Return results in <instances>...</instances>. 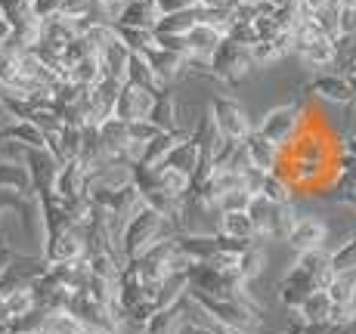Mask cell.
I'll use <instances>...</instances> for the list:
<instances>
[{
    "label": "cell",
    "instance_id": "7",
    "mask_svg": "<svg viewBox=\"0 0 356 334\" xmlns=\"http://www.w3.org/2000/svg\"><path fill=\"white\" fill-rule=\"evenodd\" d=\"M208 118L214 124L217 136L223 142H242L254 127H251V118L245 115V108L238 106L236 99L229 97H214L208 106Z\"/></svg>",
    "mask_w": 356,
    "mask_h": 334
},
{
    "label": "cell",
    "instance_id": "49",
    "mask_svg": "<svg viewBox=\"0 0 356 334\" xmlns=\"http://www.w3.org/2000/svg\"><path fill=\"white\" fill-rule=\"evenodd\" d=\"M10 37H13V25L6 22L3 16H0V47H3V44H6V40H10Z\"/></svg>",
    "mask_w": 356,
    "mask_h": 334
},
{
    "label": "cell",
    "instance_id": "11",
    "mask_svg": "<svg viewBox=\"0 0 356 334\" xmlns=\"http://www.w3.org/2000/svg\"><path fill=\"white\" fill-rule=\"evenodd\" d=\"M143 59L149 62V68H152L155 74H159V81L164 87L170 84V81L183 78V74H189V65H193V59L186 56V53H177V50H168V47H149V50L140 53Z\"/></svg>",
    "mask_w": 356,
    "mask_h": 334
},
{
    "label": "cell",
    "instance_id": "13",
    "mask_svg": "<svg viewBox=\"0 0 356 334\" xmlns=\"http://www.w3.org/2000/svg\"><path fill=\"white\" fill-rule=\"evenodd\" d=\"M245 186L251 195L273 204H289L291 201V186L276 174V170H248L245 174Z\"/></svg>",
    "mask_w": 356,
    "mask_h": 334
},
{
    "label": "cell",
    "instance_id": "44",
    "mask_svg": "<svg viewBox=\"0 0 356 334\" xmlns=\"http://www.w3.org/2000/svg\"><path fill=\"white\" fill-rule=\"evenodd\" d=\"M155 6H159V12H180V10H195V6H202V0H155Z\"/></svg>",
    "mask_w": 356,
    "mask_h": 334
},
{
    "label": "cell",
    "instance_id": "45",
    "mask_svg": "<svg viewBox=\"0 0 356 334\" xmlns=\"http://www.w3.org/2000/svg\"><path fill=\"white\" fill-rule=\"evenodd\" d=\"M174 334H214V331H211L208 325H202V322H193V319H186V316H183Z\"/></svg>",
    "mask_w": 356,
    "mask_h": 334
},
{
    "label": "cell",
    "instance_id": "39",
    "mask_svg": "<svg viewBox=\"0 0 356 334\" xmlns=\"http://www.w3.org/2000/svg\"><path fill=\"white\" fill-rule=\"evenodd\" d=\"M161 133V127H155L152 121H130L127 124V140H130V146H134V155H136V161H140V152H143V146L146 142H152L155 136Z\"/></svg>",
    "mask_w": 356,
    "mask_h": 334
},
{
    "label": "cell",
    "instance_id": "15",
    "mask_svg": "<svg viewBox=\"0 0 356 334\" xmlns=\"http://www.w3.org/2000/svg\"><path fill=\"white\" fill-rule=\"evenodd\" d=\"M313 291H319V285L313 282V276L307 269H300L298 263L285 272L282 282L276 285V297L282 306H289V310H298V303L304 301L307 294H313Z\"/></svg>",
    "mask_w": 356,
    "mask_h": 334
},
{
    "label": "cell",
    "instance_id": "51",
    "mask_svg": "<svg viewBox=\"0 0 356 334\" xmlns=\"http://www.w3.org/2000/svg\"><path fill=\"white\" fill-rule=\"evenodd\" d=\"M270 10H282V6H289V3H294V0H264Z\"/></svg>",
    "mask_w": 356,
    "mask_h": 334
},
{
    "label": "cell",
    "instance_id": "10",
    "mask_svg": "<svg viewBox=\"0 0 356 334\" xmlns=\"http://www.w3.org/2000/svg\"><path fill=\"white\" fill-rule=\"evenodd\" d=\"M44 263H74L84 260V233L78 226H68L63 233L44 238V251H40Z\"/></svg>",
    "mask_w": 356,
    "mask_h": 334
},
{
    "label": "cell",
    "instance_id": "42",
    "mask_svg": "<svg viewBox=\"0 0 356 334\" xmlns=\"http://www.w3.org/2000/svg\"><path fill=\"white\" fill-rule=\"evenodd\" d=\"M254 195L248 192V189H232V192H223L220 199H217L214 210L217 214H229V210H248V204Z\"/></svg>",
    "mask_w": 356,
    "mask_h": 334
},
{
    "label": "cell",
    "instance_id": "16",
    "mask_svg": "<svg viewBox=\"0 0 356 334\" xmlns=\"http://www.w3.org/2000/svg\"><path fill=\"white\" fill-rule=\"evenodd\" d=\"M242 149H245V158H248L251 170H276V165L282 161V155H285L282 146L270 142L264 133H257V131H251L248 136H245Z\"/></svg>",
    "mask_w": 356,
    "mask_h": 334
},
{
    "label": "cell",
    "instance_id": "40",
    "mask_svg": "<svg viewBox=\"0 0 356 334\" xmlns=\"http://www.w3.org/2000/svg\"><path fill=\"white\" fill-rule=\"evenodd\" d=\"M300 334H356V312H347V316L332 319V322L323 325H304Z\"/></svg>",
    "mask_w": 356,
    "mask_h": 334
},
{
    "label": "cell",
    "instance_id": "18",
    "mask_svg": "<svg viewBox=\"0 0 356 334\" xmlns=\"http://www.w3.org/2000/svg\"><path fill=\"white\" fill-rule=\"evenodd\" d=\"M223 40V31H217L214 25H204V22H195L193 28L183 34V53L189 59H208L211 53L220 47Z\"/></svg>",
    "mask_w": 356,
    "mask_h": 334
},
{
    "label": "cell",
    "instance_id": "53",
    "mask_svg": "<svg viewBox=\"0 0 356 334\" xmlns=\"http://www.w3.org/2000/svg\"><path fill=\"white\" fill-rule=\"evenodd\" d=\"M338 6H356V0H334Z\"/></svg>",
    "mask_w": 356,
    "mask_h": 334
},
{
    "label": "cell",
    "instance_id": "43",
    "mask_svg": "<svg viewBox=\"0 0 356 334\" xmlns=\"http://www.w3.org/2000/svg\"><path fill=\"white\" fill-rule=\"evenodd\" d=\"M16 56L19 53L0 47V87H10L13 78H16Z\"/></svg>",
    "mask_w": 356,
    "mask_h": 334
},
{
    "label": "cell",
    "instance_id": "17",
    "mask_svg": "<svg viewBox=\"0 0 356 334\" xmlns=\"http://www.w3.org/2000/svg\"><path fill=\"white\" fill-rule=\"evenodd\" d=\"M53 192L59 195L63 201H74L87 195V170L78 158L63 161L56 170V183H53Z\"/></svg>",
    "mask_w": 356,
    "mask_h": 334
},
{
    "label": "cell",
    "instance_id": "21",
    "mask_svg": "<svg viewBox=\"0 0 356 334\" xmlns=\"http://www.w3.org/2000/svg\"><path fill=\"white\" fill-rule=\"evenodd\" d=\"M0 140L16 142L22 149H47V136L40 133V127L25 118H13L6 124H0Z\"/></svg>",
    "mask_w": 356,
    "mask_h": 334
},
{
    "label": "cell",
    "instance_id": "33",
    "mask_svg": "<svg viewBox=\"0 0 356 334\" xmlns=\"http://www.w3.org/2000/svg\"><path fill=\"white\" fill-rule=\"evenodd\" d=\"M264 267H266V251H264V244L260 242H251L248 248L236 257V276L242 278V282L257 278L260 272H264Z\"/></svg>",
    "mask_w": 356,
    "mask_h": 334
},
{
    "label": "cell",
    "instance_id": "54",
    "mask_svg": "<svg viewBox=\"0 0 356 334\" xmlns=\"http://www.w3.org/2000/svg\"><path fill=\"white\" fill-rule=\"evenodd\" d=\"M0 334H10V322H0Z\"/></svg>",
    "mask_w": 356,
    "mask_h": 334
},
{
    "label": "cell",
    "instance_id": "31",
    "mask_svg": "<svg viewBox=\"0 0 356 334\" xmlns=\"http://www.w3.org/2000/svg\"><path fill=\"white\" fill-rule=\"evenodd\" d=\"M0 189L19 195H34L31 192V176L22 161H0Z\"/></svg>",
    "mask_w": 356,
    "mask_h": 334
},
{
    "label": "cell",
    "instance_id": "1",
    "mask_svg": "<svg viewBox=\"0 0 356 334\" xmlns=\"http://www.w3.org/2000/svg\"><path fill=\"white\" fill-rule=\"evenodd\" d=\"M168 235H177V229L170 226L155 208L140 204L118 229L121 260H134V257H140L146 248H152L155 242H161V238H168Z\"/></svg>",
    "mask_w": 356,
    "mask_h": 334
},
{
    "label": "cell",
    "instance_id": "41",
    "mask_svg": "<svg viewBox=\"0 0 356 334\" xmlns=\"http://www.w3.org/2000/svg\"><path fill=\"white\" fill-rule=\"evenodd\" d=\"M0 16L6 19V22L16 28V25H22L25 19H31V0H0Z\"/></svg>",
    "mask_w": 356,
    "mask_h": 334
},
{
    "label": "cell",
    "instance_id": "5",
    "mask_svg": "<svg viewBox=\"0 0 356 334\" xmlns=\"http://www.w3.org/2000/svg\"><path fill=\"white\" fill-rule=\"evenodd\" d=\"M304 108H307V99L304 97H294L291 102H285V106L270 108V112L260 118V124L254 127V131L264 133L266 140L276 142V146L289 149L291 142L298 140L300 124H304Z\"/></svg>",
    "mask_w": 356,
    "mask_h": 334
},
{
    "label": "cell",
    "instance_id": "2",
    "mask_svg": "<svg viewBox=\"0 0 356 334\" xmlns=\"http://www.w3.org/2000/svg\"><path fill=\"white\" fill-rule=\"evenodd\" d=\"M186 301L202 312L208 322L220 325V328H229V331H238V334H264V316L251 312L248 306L236 303V301H223V297H211L204 291H195V288H183Z\"/></svg>",
    "mask_w": 356,
    "mask_h": 334
},
{
    "label": "cell",
    "instance_id": "29",
    "mask_svg": "<svg viewBox=\"0 0 356 334\" xmlns=\"http://www.w3.org/2000/svg\"><path fill=\"white\" fill-rule=\"evenodd\" d=\"M183 136H189V127H180V131H161L152 142H146V146H143L140 161H136V165L155 167V165H159V161L164 158V155L170 152V146H174V142H180Z\"/></svg>",
    "mask_w": 356,
    "mask_h": 334
},
{
    "label": "cell",
    "instance_id": "9",
    "mask_svg": "<svg viewBox=\"0 0 356 334\" xmlns=\"http://www.w3.org/2000/svg\"><path fill=\"white\" fill-rule=\"evenodd\" d=\"M325 238H328V226L323 217L316 214H298L289 229V235H285V242H289L291 251H298V254H304V251H319L325 248Z\"/></svg>",
    "mask_w": 356,
    "mask_h": 334
},
{
    "label": "cell",
    "instance_id": "26",
    "mask_svg": "<svg viewBox=\"0 0 356 334\" xmlns=\"http://www.w3.org/2000/svg\"><path fill=\"white\" fill-rule=\"evenodd\" d=\"M217 233L227 235V238H242V242H254L257 238L254 220L248 217V210H229V214H220L217 217Z\"/></svg>",
    "mask_w": 356,
    "mask_h": 334
},
{
    "label": "cell",
    "instance_id": "36",
    "mask_svg": "<svg viewBox=\"0 0 356 334\" xmlns=\"http://www.w3.org/2000/svg\"><path fill=\"white\" fill-rule=\"evenodd\" d=\"M31 310H38L31 288H19V291H13V294L3 297V316H6V322H13V319H19V316H29Z\"/></svg>",
    "mask_w": 356,
    "mask_h": 334
},
{
    "label": "cell",
    "instance_id": "22",
    "mask_svg": "<svg viewBox=\"0 0 356 334\" xmlns=\"http://www.w3.org/2000/svg\"><path fill=\"white\" fill-rule=\"evenodd\" d=\"M74 37H78V22H74V16L56 12V16H50V19H40V40H44V44L63 50Z\"/></svg>",
    "mask_w": 356,
    "mask_h": 334
},
{
    "label": "cell",
    "instance_id": "48",
    "mask_svg": "<svg viewBox=\"0 0 356 334\" xmlns=\"http://www.w3.org/2000/svg\"><path fill=\"white\" fill-rule=\"evenodd\" d=\"M338 155H344V158H353L356 161V133H347L344 140H341Z\"/></svg>",
    "mask_w": 356,
    "mask_h": 334
},
{
    "label": "cell",
    "instance_id": "4",
    "mask_svg": "<svg viewBox=\"0 0 356 334\" xmlns=\"http://www.w3.org/2000/svg\"><path fill=\"white\" fill-rule=\"evenodd\" d=\"M130 263L140 272L143 285H152V282H164V278L174 276V272H183V267H186L189 260L180 254L174 235H168V238H161V242H155L152 248H146L140 257H134Z\"/></svg>",
    "mask_w": 356,
    "mask_h": 334
},
{
    "label": "cell",
    "instance_id": "34",
    "mask_svg": "<svg viewBox=\"0 0 356 334\" xmlns=\"http://www.w3.org/2000/svg\"><path fill=\"white\" fill-rule=\"evenodd\" d=\"M38 334H84V328L68 310H44Z\"/></svg>",
    "mask_w": 356,
    "mask_h": 334
},
{
    "label": "cell",
    "instance_id": "24",
    "mask_svg": "<svg viewBox=\"0 0 356 334\" xmlns=\"http://www.w3.org/2000/svg\"><path fill=\"white\" fill-rule=\"evenodd\" d=\"M294 312H298V319L304 325H323V322H332V319H334V306H332V301H328L325 288L307 294L304 301L298 303V310H294Z\"/></svg>",
    "mask_w": 356,
    "mask_h": 334
},
{
    "label": "cell",
    "instance_id": "32",
    "mask_svg": "<svg viewBox=\"0 0 356 334\" xmlns=\"http://www.w3.org/2000/svg\"><path fill=\"white\" fill-rule=\"evenodd\" d=\"M251 59H254V65H266V62H276V59L289 56L291 53V31L279 34V37L273 40H260V44H251Z\"/></svg>",
    "mask_w": 356,
    "mask_h": 334
},
{
    "label": "cell",
    "instance_id": "37",
    "mask_svg": "<svg viewBox=\"0 0 356 334\" xmlns=\"http://www.w3.org/2000/svg\"><path fill=\"white\" fill-rule=\"evenodd\" d=\"M112 28H115V37H118L130 53H143V50H149V47H155L152 28H121V25H112Z\"/></svg>",
    "mask_w": 356,
    "mask_h": 334
},
{
    "label": "cell",
    "instance_id": "3",
    "mask_svg": "<svg viewBox=\"0 0 356 334\" xmlns=\"http://www.w3.org/2000/svg\"><path fill=\"white\" fill-rule=\"evenodd\" d=\"M204 68H208V72H198L202 78H217V81H223L227 87H238L257 65H254V59H251L248 47L223 37L220 47L208 56V65Z\"/></svg>",
    "mask_w": 356,
    "mask_h": 334
},
{
    "label": "cell",
    "instance_id": "8",
    "mask_svg": "<svg viewBox=\"0 0 356 334\" xmlns=\"http://www.w3.org/2000/svg\"><path fill=\"white\" fill-rule=\"evenodd\" d=\"M298 97L323 99V102H332V106H353L356 102L350 81L338 72H316L313 78H307L304 84L298 87Z\"/></svg>",
    "mask_w": 356,
    "mask_h": 334
},
{
    "label": "cell",
    "instance_id": "47",
    "mask_svg": "<svg viewBox=\"0 0 356 334\" xmlns=\"http://www.w3.org/2000/svg\"><path fill=\"white\" fill-rule=\"evenodd\" d=\"M93 3H97L99 10L115 22V16H118V10H121V3H124V0H93Z\"/></svg>",
    "mask_w": 356,
    "mask_h": 334
},
{
    "label": "cell",
    "instance_id": "46",
    "mask_svg": "<svg viewBox=\"0 0 356 334\" xmlns=\"http://www.w3.org/2000/svg\"><path fill=\"white\" fill-rule=\"evenodd\" d=\"M87 6H90V0H63L65 16H81V12H87Z\"/></svg>",
    "mask_w": 356,
    "mask_h": 334
},
{
    "label": "cell",
    "instance_id": "52",
    "mask_svg": "<svg viewBox=\"0 0 356 334\" xmlns=\"http://www.w3.org/2000/svg\"><path fill=\"white\" fill-rule=\"evenodd\" d=\"M232 3H236V6H260L264 0H232Z\"/></svg>",
    "mask_w": 356,
    "mask_h": 334
},
{
    "label": "cell",
    "instance_id": "12",
    "mask_svg": "<svg viewBox=\"0 0 356 334\" xmlns=\"http://www.w3.org/2000/svg\"><path fill=\"white\" fill-rule=\"evenodd\" d=\"M152 102H155V93L143 90V87H134V84H121L118 97H115V108H112V118L124 121H143L149 118V112H152Z\"/></svg>",
    "mask_w": 356,
    "mask_h": 334
},
{
    "label": "cell",
    "instance_id": "50",
    "mask_svg": "<svg viewBox=\"0 0 356 334\" xmlns=\"http://www.w3.org/2000/svg\"><path fill=\"white\" fill-rule=\"evenodd\" d=\"M350 312H356V269H350Z\"/></svg>",
    "mask_w": 356,
    "mask_h": 334
},
{
    "label": "cell",
    "instance_id": "14",
    "mask_svg": "<svg viewBox=\"0 0 356 334\" xmlns=\"http://www.w3.org/2000/svg\"><path fill=\"white\" fill-rule=\"evenodd\" d=\"M22 165L29 167L31 192H53V183H56L59 161L53 158V155L47 152V149H25V152H22Z\"/></svg>",
    "mask_w": 356,
    "mask_h": 334
},
{
    "label": "cell",
    "instance_id": "6",
    "mask_svg": "<svg viewBox=\"0 0 356 334\" xmlns=\"http://www.w3.org/2000/svg\"><path fill=\"white\" fill-rule=\"evenodd\" d=\"M248 217L254 220L260 242H285V235H289L298 210H294L291 201L289 204H273V201H264V199L254 195L251 204H248Z\"/></svg>",
    "mask_w": 356,
    "mask_h": 334
},
{
    "label": "cell",
    "instance_id": "19",
    "mask_svg": "<svg viewBox=\"0 0 356 334\" xmlns=\"http://www.w3.org/2000/svg\"><path fill=\"white\" fill-rule=\"evenodd\" d=\"M159 6L155 0H124L115 16L112 25H121V28H152L159 22Z\"/></svg>",
    "mask_w": 356,
    "mask_h": 334
},
{
    "label": "cell",
    "instance_id": "25",
    "mask_svg": "<svg viewBox=\"0 0 356 334\" xmlns=\"http://www.w3.org/2000/svg\"><path fill=\"white\" fill-rule=\"evenodd\" d=\"M155 127H161V131H180V102L170 90H161L155 93V102H152V112H149V118Z\"/></svg>",
    "mask_w": 356,
    "mask_h": 334
},
{
    "label": "cell",
    "instance_id": "23",
    "mask_svg": "<svg viewBox=\"0 0 356 334\" xmlns=\"http://www.w3.org/2000/svg\"><path fill=\"white\" fill-rule=\"evenodd\" d=\"M159 165L180 170L183 176H193L195 167H198V142H195L193 131H189V136H183L180 142H174V146H170V152L164 155Z\"/></svg>",
    "mask_w": 356,
    "mask_h": 334
},
{
    "label": "cell",
    "instance_id": "38",
    "mask_svg": "<svg viewBox=\"0 0 356 334\" xmlns=\"http://www.w3.org/2000/svg\"><path fill=\"white\" fill-rule=\"evenodd\" d=\"M328 263H332V269H334V272L356 269V229L344 238V242L338 244V248L332 251V254H328Z\"/></svg>",
    "mask_w": 356,
    "mask_h": 334
},
{
    "label": "cell",
    "instance_id": "35",
    "mask_svg": "<svg viewBox=\"0 0 356 334\" xmlns=\"http://www.w3.org/2000/svg\"><path fill=\"white\" fill-rule=\"evenodd\" d=\"M65 78H68V81H74V84H81V87H93V84H97V81L102 78L99 56H97V53H90V56L78 59L74 65H68Z\"/></svg>",
    "mask_w": 356,
    "mask_h": 334
},
{
    "label": "cell",
    "instance_id": "27",
    "mask_svg": "<svg viewBox=\"0 0 356 334\" xmlns=\"http://www.w3.org/2000/svg\"><path fill=\"white\" fill-rule=\"evenodd\" d=\"M124 84H134V87H143V90L149 93H161L168 90V87L159 81V74L149 68V62L140 56V53H130L127 59V72H124Z\"/></svg>",
    "mask_w": 356,
    "mask_h": 334
},
{
    "label": "cell",
    "instance_id": "30",
    "mask_svg": "<svg viewBox=\"0 0 356 334\" xmlns=\"http://www.w3.org/2000/svg\"><path fill=\"white\" fill-rule=\"evenodd\" d=\"M99 56V65H102V74L106 78H115V81H124V72H127V59H130V50L121 44L118 37H112L106 47L97 53Z\"/></svg>",
    "mask_w": 356,
    "mask_h": 334
},
{
    "label": "cell",
    "instance_id": "20",
    "mask_svg": "<svg viewBox=\"0 0 356 334\" xmlns=\"http://www.w3.org/2000/svg\"><path fill=\"white\" fill-rule=\"evenodd\" d=\"M285 152H289L291 161L313 165V167H325V170H328V161H332V149H328V142H323L319 136H298Z\"/></svg>",
    "mask_w": 356,
    "mask_h": 334
},
{
    "label": "cell",
    "instance_id": "28",
    "mask_svg": "<svg viewBox=\"0 0 356 334\" xmlns=\"http://www.w3.org/2000/svg\"><path fill=\"white\" fill-rule=\"evenodd\" d=\"M195 22H198V6L195 10L164 12V16H159V22L152 25V34L155 37H183Z\"/></svg>",
    "mask_w": 356,
    "mask_h": 334
}]
</instances>
